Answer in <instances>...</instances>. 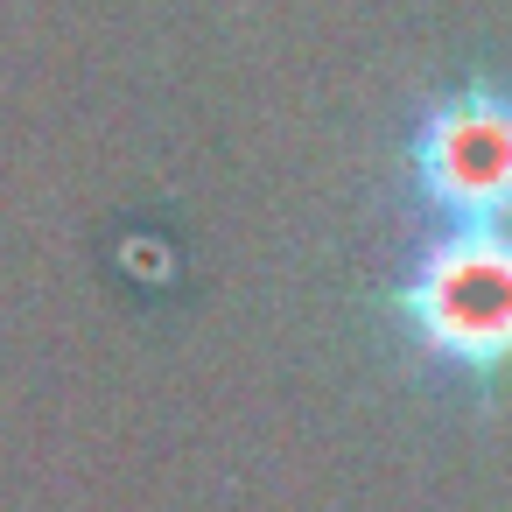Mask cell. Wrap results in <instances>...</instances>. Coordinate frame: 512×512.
Returning <instances> with one entry per match:
<instances>
[{
	"mask_svg": "<svg viewBox=\"0 0 512 512\" xmlns=\"http://www.w3.org/2000/svg\"><path fill=\"white\" fill-rule=\"evenodd\" d=\"M414 183L449 225H512V92H442L414 127Z\"/></svg>",
	"mask_w": 512,
	"mask_h": 512,
	"instance_id": "2",
	"label": "cell"
},
{
	"mask_svg": "<svg viewBox=\"0 0 512 512\" xmlns=\"http://www.w3.org/2000/svg\"><path fill=\"white\" fill-rule=\"evenodd\" d=\"M400 316L414 344L456 372H505L512 365V232L505 225H449L421 246Z\"/></svg>",
	"mask_w": 512,
	"mask_h": 512,
	"instance_id": "1",
	"label": "cell"
}]
</instances>
